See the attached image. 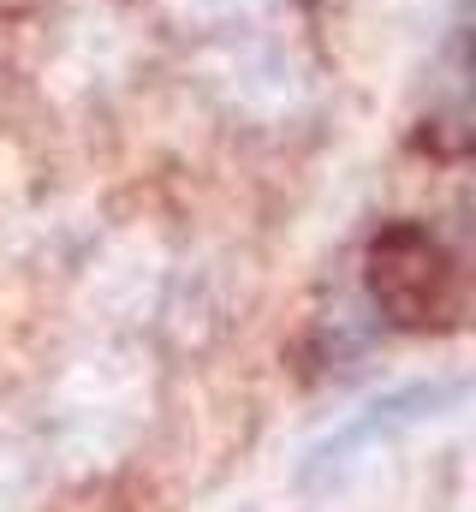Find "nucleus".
Instances as JSON below:
<instances>
[{"mask_svg": "<svg viewBox=\"0 0 476 512\" xmlns=\"http://www.w3.org/2000/svg\"><path fill=\"white\" fill-rule=\"evenodd\" d=\"M363 280H369L375 310L393 328H453L459 310H465L459 262L417 221H393V227H381L369 239Z\"/></svg>", "mask_w": 476, "mask_h": 512, "instance_id": "nucleus-1", "label": "nucleus"}, {"mask_svg": "<svg viewBox=\"0 0 476 512\" xmlns=\"http://www.w3.org/2000/svg\"><path fill=\"white\" fill-rule=\"evenodd\" d=\"M459 393H465L459 382H429V387H405V393H387V399H375L363 417H352L346 429H334V435H328V441L310 453L304 477H310V483H322V477H340L357 453H369L375 441H387V435H399V429H417L423 417H435V411H441V405H453Z\"/></svg>", "mask_w": 476, "mask_h": 512, "instance_id": "nucleus-2", "label": "nucleus"}]
</instances>
